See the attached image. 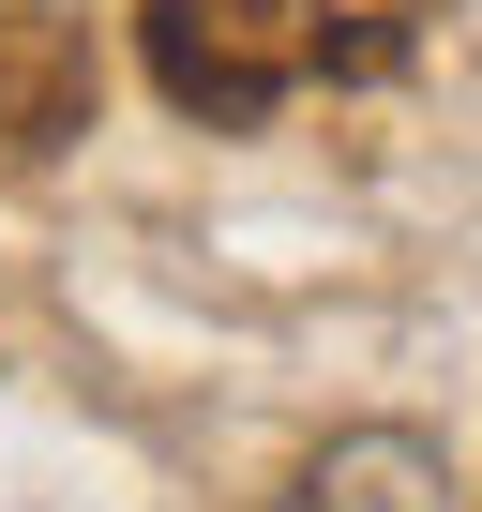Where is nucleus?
Instances as JSON below:
<instances>
[{
    "label": "nucleus",
    "instance_id": "obj_1",
    "mask_svg": "<svg viewBox=\"0 0 482 512\" xmlns=\"http://www.w3.org/2000/svg\"><path fill=\"white\" fill-rule=\"evenodd\" d=\"M272 512H452V452L422 422H347Z\"/></svg>",
    "mask_w": 482,
    "mask_h": 512
}]
</instances>
